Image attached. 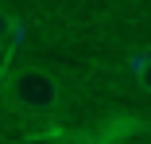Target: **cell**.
<instances>
[{
    "instance_id": "1",
    "label": "cell",
    "mask_w": 151,
    "mask_h": 144,
    "mask_svg": "<svg viewBox=\"0 0 151 144\" xmlns=\"http://www.w3.org/2000/svg\"><path fill=\"white\" fill-rule=\"evenodd\" d=\"M4 97L23 109V113H35V117H43V113H54L58 101H62V86H58L54 74H47L43 66H23V70H12L4 78Z\"/></svg>"
},
{
    "instance_id": "2",
    "label": "cell",
    "mask_w": 151,
    "mask_h": 144,
    "mask_svg": "<svg viewBox=\"0 0 151 144\" xmlns=\"http://www.w3.org/2000/svg\"><path fill=\"white\" fill-rule=\"evenodd\" d=\"M136 78H139V86H143V94H151V59H147V66H143Z\"/></svg>"
}]
</instances>
